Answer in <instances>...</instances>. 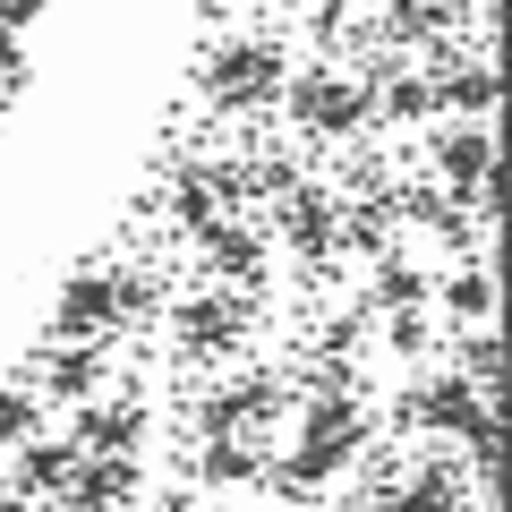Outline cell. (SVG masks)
Here are the masks:
<instances>
[{
  "instance_id": "cell-14",
  "label": "cell",
  "mask_w": 512,
  "mask_h": 512,
  "mask_svg": "<svg viewBox=\"0 0 512 512\" xmlns=\"http://www.w3.org/2000/svg\"><path fill=\"white\" fill-rule=\"evenodd\" d=\"M436 308H444V325H495V274H487V265L444 274L436 282Z\"/></svg>"
},
{
  "instance_id": "cell-8",
  "label": "cell",
  "mask_w": 512,
  "mask_h": 512,
  "mask_svg": "<svg viewBox=\"0 0 512 512\" xmlns=\"http://www.w3.org/2000/svg\"><path fill=\"white\" fill-rule=\"evenodd\" d=\"M137 436H146V410L137 402H77V419H69L77 453H137Z\"/></svg>"
},
{
  "instance_id": "cell-25",
  "label": "cell",
  "mask_w": 512,
  "mask_h": 512,
  "mask_svg": "<svg viewBox=\"0 0 512 512\" xmlns=\"http://www.w3.org/2000/svg\"><path fill=\"white\" fill-rule=\"evenodd\" d=\"M35 18H43V0H0V26H18V35H26Z\"/></svg>"
},
{
  "instance_id": "cell-9",
  "label": "cell",
  "mask_w": 512,
  "mask_h": 512,
  "mask_svg": "<svg viewBox=\"0 0 512 512\" xmlns=\"http://www.w3.org/2000/svg\"><path fill=\"white\" fill-rule=\"evenodd\" d=\"M333 231H342V205H333L325 188H308V180L282 188V239H291L299 256H325V248H333Z\"/></svg>"
},
{
  "instance_id": "cell-23",
  "label": "cell",
  "mask_w": 512,
  "mask_h": 512,
  "mask_svg": "<svg viewBox=\"0 0 512 512\" xmlns=\"http://www.w3.org/2000/svg\"><path fill=\"white\" fill-rule=\"evenodd\" d=\"M393 350H402V359H419V350H427V316L419 308H393Z\"/></svg>"
},
{
  "instance_id": "cell-15",
  "label": "cell",
  "mask_w": 512,
  "mask_h": 512,
  "mask_svg": "<svg viewBox=\"0 0 512 512\" xmlns=\"http://www.w3.org/2000/svg\"><path fill=\"white\" fill-rule=\"evenodd\" d=\"M436 111H444V120H487V111H495V69H487V60H470V69L453 60V69L436 77Z\"/></svg>"
},
{
  "instance_id": "cell-20",
  "label": "cell",
  "mask_w": 512,
  "mask_h": 512,
  "mask_svg": "<svg viewBox=\"0 0 512 512\" xmlns=\"http://www.w3.org/2000/svg\"><path fill=\"white\" fill-rule=\"evenodd\" d=\"M35 427H43V402L26 393V384H0V453H18Z\"/></svg>"
},
{
  "instance_id": "cell-6",
  "label": "cell",
  "mask_w": 512,
  "mask_h": 512,
  "mask_svg": "<svg viewBox=\"0 0 512 512\" xmlns=\"http://www.w3.org/2000/svg\"><path fill=\"white\" fill-rule=\"evenodd\" d=\"M402 419H410V427H427V436H470V427L487 419V393H478L461 367H436L419 393H402Z\"/></svg>"
},
{
  "instance_id": "cell-1",
  "label": "cell",
  "mask_w": 512,
  "mask_h": 512,
  "mask_svg": "<svg viewBox=\"0 0 512 512\" xmlns=\"http://www.w3.org/2000/svg\"><path fill=\"white\" fill-rule=\"evenodd\" d=\"M350 453H359V410H350L342 393H325V402L299 410V436H291V461H282V487H325Z\"/></svg>"
},
{
  "instance_id": "cell-26",
  "label": "cell",
  "mask_w": 512,
  "mask_h": 512,
  "mask_svg": "<svg viewBox=\"0 0 512 512\" xmlns=\"http://www.w3.org/2000/svg\"><path fill=\"white\" fill-rule=\"evenodd\" d=\"M0 512H43V504H35V495H0Z\"/></svg>"
},
{
  "instance_id": "cell-22",
  "label": "cell",
  "mask_w": 512,
  "mask_h": 512,
  "mask_svg": "<svg viewBox=\"0 0 512 512\" xmlns=\"http://www.w3.org/2000/svg\"><path fill=\"white\" fill-rule=\"evenodd\" d=\"M171 214H180L188 231H205V222H214V180H197V171H188L180 197H171Z\"/></svg>"
},
{
  "instance_id": "cell-19",
  "label": "cell",
  "mask_w": 512,
  "mask_h": 512,
  "mask_svg": "<svg viewBox=\"0 0 512 512\" xmlns=\"http://www.w3.org/2000/svg\"><path fill=\"white\" fill-rule=\"evenodd\" d=\"M205 478H214V487H248V478H256V444L205 436Z\"/></svg>"
},
{
  "instance_id": "cell-12",
  "label": "cell",
  "mask_w": 512,
  "mask_h": 512,
  "mask_svg": "<svg viewBox=\"0 0 512 512\" xmlns=\"http://www.w3.org/2000/svg\"><path fill=\"white\" fill-rule=\"evenodd\" d=\"M103 342H69V350H52V359H43V393H52V402H94V393H103Z\"/></svg>"
},
{
  "instance_id": "cell-17",
  "label": "cell",
  "mask_w": 512,
  "mask_h": 512,
  "mask_svg": "<svg viewBox=\"0 0 512 512\" xmlns=\"http://www.w3.org/2000/svg\"><path fill=\"white\" fill-rule=\"evenodd\" d=\"M367 111H384V120H436V77H384V86H367Z\"/></svg>"
},
{
  "instance_id": "cell-5",
  "label": "cell",
  "mask_w": 512,
  "mask_h": 512,
  "mask_svg": "<svg viewBox=\"0 0 512 512\" xmlns=\"http://www.w3.org/2000/svg\"><path fill=\"white\" fill-rule=\"evenodd\" d=\"M137 308V282L128 274H77L52 308V333L60 342H111V325Z\"/></svg>"
},
{
  "instance_id": "cell-16",
  "label": "cell",
  "mask_w": 512,
  "mask_h": 512,
  "mask_svg": "<svg viewBox=\"0 0 512 512\" xmlns=\"http://www.w3.org/2000/svg\"><path fill=\"white\" fill-rule=\"evenodd\" d=\"M239 333V299H180V342L188 350H222Z\"/></svg>"
},
{
  "instance_id": "cell-7",
  "label": "cell",
  "mask_w": 512,
  "mask_h": 512,
  "mask_svg": "<svg viewBox=\"0 0 512 512\" xmlns=\"http://www.w3.org/2000/svg\"><path fill=\"white\" fill-rule=\"evenodd\" d=\"M60 495H69L77 512H128L137 504V453H86Z\"/></svg>"
},
{
  "instance_id": "cell-21",
  "label": "cell",
  "mask_w": 512,
  "mask_h": 512,
  "mask_svg": "<svg viewBox=\"0 0 512 512\" xmlns=\"http://www.w3.org/2000/svg\"><path fill=\"white\" fill-rule=\"evenodd\" d=\"M376 299H384V308H419V299H427L419 265H402V256H393V265H376Z\"/></svg>"
},
{
  "instance_id": "cell-2",
  "label": "cell",
  "mask_w": 512,
  "mask_h": 512,
  "mask_svg": "<svg viewBox=\"0 0 512 512\" xmlns=\"http://www.w3.org/2000/svg\"><path fill=\"white\" fill-rule=\"evenodd\" d=\"M282 103H291V120L308 128V137H359L376 111H367V86L342 69H299L282 77Z\"/></svg>"
},
{
  "instance_id": "cell-18",
  "label": "cell",
  "mask_w": 512,
  "mask_h": 512,
  "mask_svg": "<svg viewBox=\"0 0 512 512\" xmlns=\"http://www.w3.org/2000/svg\"><path fill=\"white\" fill-rule=\"evenodd\" d=\"M453 367L478 384V393H495V384H504V342H495V325H470V342H461Z\"/></svg>"
},
{
  "instance_id": "cell-24",
  "label": "cell",
  "mask_w": 512,
  "mask_h": 512,
  "mask_svg": "<svg viewBox=\"0 0 512 512\" xmlns=\"http://www.w3.org/2000/svg\"><path fill=\"white\" fill-rule=\"evenodd\" d=\"M18 77H26V35L0 26V86H18Z\"/></svg>"
},
{
  "instance_id": "cell-10",
  "label": "cell",
  "mask_w": 512,
  "mask_h": 512,
  "mask_svg": "<svg viewBox=\"0 0 512 512\" xmlns=\"http://www.w3.org/2000/svg\"><path fill=\"white\" fill-rule=\"evenodd\" d=\"M9 461H18V495H60V487L77 478V461H86V453H77L69 436H43V427H35Z\"/></svg>"
},
{
  "instance_id": "cell-11",
  "label": "cell",
  "mask_w": 512,
  "mask_h": 512,
  "mask_svg": "<svg viewBox=\"0 0 512 512\" xmlns=\"http://www.w3.org/2000/svg\"><path fill=\"white\" fill-rule=\"evenodd\" d=\"M197 239H205V265H214L222 282H256V274H265V239H256L248 222H222V214H214Z\"/></svg>"
},
{
  "instance_id": "cell-3",
  "label": "cell",
  "mask_w": 512,
  "mask_h": 512,
  "mask_svg": "<svg viewBox=\"0 0 512 512\" xmlns=\"http://www.w3.org/2000/svg\"><path fill=\"white\" fill-rule=\"evenodd\" d=\"M205 94H214L222 111H256V103H274L282 94V52L265 35H231L214 52V69H205Z\"/></svg>"
},
{
  "instance_id": "cell-13",
  "label": "cell",
  "mask_w": 512,
  "mask_h": 512,
  "mask_svg": "<svg viewBox=\"0 0 512 512\" xmlns=\"http://www.w3.org/2000/svg\"><path fill=\"white\" fill-rule=\"evenodd\" d=\"M376 512H478V504L461 495V470H453V461H427V470L410 478L402 495H384Z\"/></svg>"
},
{
  "instance_id": "cell-4",
  "label": "cell",
  "mask_w": 512,
  "mask_h": 512,
  "mask_svg": "<svg viewBox=\"0 0 512 512\" xmlns=\"http://www.w3.org/2000/svg\"><path fill=\"white\" fill-rule=\"evenodd\" d=\"M427 163H436V180L453 188V205H478V214L495 205V197H487V180H495V137H487V120H444Z\"/></svg>"
},
{
  "instance_id": "cell-27",
  "label": "cell",
  "mask_w": 512,
  "mask_h": 512,
  "mask_svg": "<svg viewBox=\"0 0 512 512\" xmlns=\"http://www.w3.org/2000/svg\"><path fill=\"white\" fill-rule=\"evenodd\" d=\"M171 512H197V504H180V495H171Z\"/></svg>"
}]
</instances>
